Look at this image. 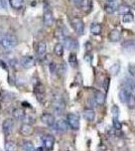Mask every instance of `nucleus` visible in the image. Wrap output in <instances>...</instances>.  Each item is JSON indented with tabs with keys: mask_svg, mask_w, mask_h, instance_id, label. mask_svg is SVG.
<instances>
[{
	"mask_svg": "<svg viewBox=\"0 0 135 151\" xmlns=\"http://www.w3.org/2000/svg\"><path fill=\"white\" fill-rule=\"evenodd\" d=\"M17 43H18V40L12 33H4L0 36V47L6 50L15 47Z\"/></svg>",
	"mask_w": 135,
	"mask_h": 151,
	"instance_id": "1",
	"label": "nucleus"
},
{
	"mask_svg": "<svg viewBox=\"0 0 135 151\" xmlns=\"http://www.w3.org/2000/svg\"><path fill=\"white\" fill-rule=\"evenodd\" d=\"M71 24H72L74 30L78 33L79 35H83L85 31V24L84 21L81 17H78V16H75L71 19Z\"/></svg>",
	"mask_w": 135,
	"mask_h": 151,
	"instance_id": "2",
	"label": "nucleus"
},
{
	"mask_svg": "<svg viewBox=\"0 0 135 151\" xmlns=\"http://www.w3.org/2000/svg\"><path fill=\"white\" fill-rule=\"evenodd\" d=\"M68 124L73 130H79L80 128V118L77 114L75 113H69L67 116Z\"/></svg>",
	"mask_w": 135,
	"mask_h": 151,
	"instance_id": "3",
	"label": "nucleus"
},
{
	"mask_svg": "<svg viewBox=\"0 0 135 151\" xmlns=\"http://www.w3.org/2000/svg\"><path fill=\"white\" fill-rule=\"evenodd\" d=\"M41 142H43V147L48 151H51L55 145V137L51 134H45L41 136Z\"/></svg>",
	"mask_w": 135,
	"mask_h": 151,
	"instance_id": "4",
	"label": "nucleus"
},
{
	"mask_svg": "<svg viewBox=\"0 0 135 151\" xmlns=\"http://www.w3.org/2000/svg\"><path fill=\"white\" fill-rule=\"evenodd\" d=\"M64 47H66L69 50H75L79 47V43L75 38L71 37V36H66L64 38Z\"/></svg>",
	"mask_w": 135,
	"mask_h": 151,
	"instance_id": "5",
	"label": "nucleus"
},
{
	"mask_svg": "<svg viewBox=\"0 0 135 151\" xmlns=\"http://www.w3.org/2000/svg\"><path fill=\"white\" fill-rule=\"evenodd\" d=\"M20 63L24 69H31V68H33L35 65L36 60L32 55H25V57L21 58Z\"/></svg>",
	"mask_w": 135,
	"mask_h": 151,
	"instance_id": "6",
	"label": "nucleus"
},
{
	"mask_svg": "<svg viewBox=\"0 0 135 151\" xmlns=\"http://www.w3.org/2000/svg\"><path fill=\"white\" fill-rule=\"evenodd\" d=\"M14 128V122L12 119H6V120L3 121V124H2V130H3L4 134L6 135H9V134L12 133Z\"/></svg>",
	"mask_w": 135,
	"mask_h": 151,
	"instance_id": "7",
	"label": "nucleus"
},
{
	"mask_svg": "<svg viewBox=\"0 0 135 151\" xmlns=\"http://www.w3.org/2000/svg\"><path fill=\"white\" fill-rule=\"evenodd\" d=\"M65 102L63 101L61 98H56V100H53V109H55L56 113L58 115L63 114V112L65 111Z\"/></svg>",
	"mask_w": 135,
	"mask_h": 151,
	"instance_id": "8",
	"label": "nucleus"
},
{
	"mask_svg": "<svg viewBox=\"0 0 135 151\" xmlns=\"http://www.w3.org/2000/svg\"><path fill=\"white\" fill-rule=\"evenodd\" d=\"M43 22L48 26H50L53 23V11L50 9V7H45V12H43Z\"/></svg>",
	"mask_w": 135,
	"mask_h": 151,
	"instance_id": "9",
	"label": "nucleus"
},
{
	"mask_svg": "<svg viewBox=\"0 0 135 151\" xmlns=\"http://www.w3.org/2000/svg\"><path fill=\"white\" fill-rule=\"evenodd\" d=\"M46 53V43L43 40L40 41L36 45V55L40 60H43Z\"/></svg>",
	"mask_w": 135,
	"mask_h": 151,
	"instance_id": "10",
	"label": "nucleus"
},
{
	"mask_svg": "<svg viewBox=\"0 0 135 151\" xmlns=\"http://www.w3.org/2000/svg\"><path fill=\"white\" fill-rule=\"evenodd\" d=\"M41 121L45 124V125L50 126V127H53V126L56 125V119H55V116L53 114H50V113H45L41 115Z\"/></svg>",
	"mask_w": 135,
	"mask_h": 151,
	"instance_id": "11",
	"label": "nucleus"
},
{
	"mask_svg": "<svg viewBox=\"0 0 135 151\" xmlns=\"http://www.w3.org/2000/svg\"><path fill=\"white\" fill-rule=\"evenodd\" d=\"M35 95H36V99L38 100V102L43 103L45 101V86L41 84H38L35 86Z\"/></svg>",
	"mask_w": 135,
	"mask_h": 151,
	"instance_id": "12",
	"label": "nucleus"
},
{
	"mask_svg": "<svg viewBox=\"0 0 135 151\" xmlns=\"http://www.w3.org/2000/svg\"><path fill=\"white\" fill-rule=\"evenodd\" d=\"M19 132H20L21 135H23V136H29L33 133V127L30 125V124L24 123L20 126Z\"/></svg>",
	"mask_w": 135,
	"mask_h": 151,
	"instance_id": "13",
	"label": "nucleus"
},
{
	"mask_svg": "<svg viewBox=\"0 0 135 151\" xmlns=\"http://www.w3.org/2000/svg\"><path fill=\"white\" fill-rule=\"evenodd\" d=\"M83 116L87 121L89 122H93L95 120V117H96V113L94 111V109L92 108H87L85 109L84 112H83Z\"/></svg>",
	"mask_w": 135,
	"mask_h": 151,
	"instance_id": "14",
	"label": "nucleus"
},
{
	"mask_svg": "<svg viewBox=\"0 0 135 151\" xmlns=\"http://www.w3.org/2000/svg\"><path fill=\"white\" fill-rule=\"evenodd\" d=\"M131 94H132L131 92L128 91L127 89H125V88L121 89L119 91V94H118L120 101H121L123 104H127V101H128V99H129V97H130V95H131Z\"/></svg>",
	"mask_w": 135,
	"mask_h": 151,
	"instance_id": "15",
	"label": "nucleus"
},
{
	"mask_svg": "<svg viewBox=\"0 0 135 151\" xmlns=\"http://www.w3.org/2000/svg\"><path fill=\"white\" fill-rule=\"evenodd\" d=\"M108 38H109L110 41L112 42H117L121 40V32L118 30V29H113L112 31H110L109 35H108Z\"/></svg>",
	"mask_w": 135,
	"mask_h": 151,
	"instance_id": "16",
	"label": "nucleus"
},
{
	"mask_svg": "<svg viewBox=\"0 0 135 151\" xmlns=\"http://www.w3.org/2000/svg\"><path fill=\"white\" fill-rule=\"evenodd\" d=\"M56 129H58L60 132H66V131L68 130L69 124H68V121L64 120V119H60L58 121H56Z\"/></svg>",
	"mask_w": 135,
	"mask_h": 151,
	"instance_id": "17",
	"label": "nucleus"
},
{
	"mask_svg": "<svg viewBox=\"0 0 135 151\" xmlns=\"http://www.w3.org/2000/svg\"><path fill=\"white\" fill-rule=\"evenodd\" d=\"M125 89H127L128 91L131 92L132 94L135 92V81H133L132 79H129V78H126L123 82Z\"/></svg>",
	"mask_w": 135,
	"mask_h": 151,
	"instance_id": "18",
	"label": "nucleus"
},
{
	"mask_svg": "<svg viewBox=\"0 0 135 151\" xmlns=\"http://www.w3.org/2000/svg\"><path fill=\"white\" fill-rule=\"evenodd\" d=\"M90 31L93 35H100L102 33V26L99 23H92L90 26Z\"/></svg>",
	"mask_w": 135,
	"mask_h": 151,
	"instance_id": "19",
	"label": "nucleus"
},
{
	"mask_svg": "<svg viewBox=\"0 0 135 151\" xmlns=\"http://www.w3.org/2000/svg\"><path fill=\"white\" fill-rule=\"evenodd\" d=\"M12 115H13L14 118L17 119V120H22V119L25 118V113H24V111L20 108L13 109V111H12Z\"/></svg>",
	"mask_w": 135,
	"mask_h": 151,
	"instance_id": "20",
	"label": "nucleus"
},
{
	"mask_svg": "<svg viewBox=\"0 0 135 151\" xmlns=\"http://www.w3.org/2000/svg\"><path fill=\"white\" fill-rule=\"evenodd\" d=\"M94 99H95L97 105H103L105 103V99H106V97H105V94H103L102 92H97L94 96Z\"/></svg>",
	"mask_w": 135,
	"mask_h": 151,
	"instance_id": "21",
	"label": "nucleus"
},
{
	"mask_svg": "<svg viewBox=\"0 0 135 151\" xmlns=\"http://www.w3.org/2000/svg\"><path fill=\"white\" fill-rule=\"evenodd\" d=\"M21 146H22L24 151H35V148H34L33 143L29 140L22 141V144H21Z\"/></svg>",
	"mask_w": 135,
	"mask_h": 151,
	"instance_id": "22",
	"label": "nucleus"
},
{
	"mask_svg": "<svg viewBox=\"0 0 135 151\" xmlns=\"http://www.w3.org/2000/svg\"><path fill=\"white\" fill-rule=\"evenodd\" d=\"M4 148H5V151H17V144L14 141L9 140L5 142Z\"/></svg>",
	"mask_w": 135,
	"mask_h": 151,
	"instance_id": "23",
	"label": "nucleus"
},
{
	"mask_svg": "<svg viewBox=\"0 0 135 151\" xmlns=\"http://www.w3.org/2000/svg\"><path fill=\"white\" fill-rule=\"evenodd\" d=\"M123 48L127 50H135V40H130L122 43Z\"/></svg>",
	"mask_w": 135,
	"mask_h": 151,
	"instance_id": "24",
	"label": "nucleus"
},
{
	"mask_svg": "<svg viewBox=\"0 0 135 151\" xmlns=\"http://www.w3.org/2000/svg\"><path fill=\"white\" fill-rule=\"evenodd\" d=\"M10 6L14 9H20L22 8L24 4V0H9Z\"/></svg>",
	"mask_w": 135,
	"mask_h": 151,
	"instance_id": "25",
	"label": "nucleus"
},
{
	"mask_svg": "<svg viewBox=\"0 0 135 151\" xmlns=\"http://www.w3.org/2000/svg\"><path fill=\"white\" fill-rule=\"evenodd\" d=\"M64 50H65V47H64V45H62V43H60V42L56 43L55 45V47H53V52H55V53L58 57H63Z\"/></svg>",
	"mask_w": 135,
	"mask_h": 151,
	"instance_id": "26",
	"label": "nucleus"
},
{
	"mask_svg": "<svg viewBox=\"0 0 135 151\" xmlns=\"http://www.w3.org/2000/svg\"><path fill=\"white\" fill-rule=\"evenodd\" d=\"M117 10H118L119 14L124 15V14L129 13L130 12V6L127 5V4H120V5L118 6V8H117Z\"/></svg>",
	"mask_w": 135,
	"mask_h": 151,
	"instance_id": "27",
	"label": "nucleus"
},
{
	"mask_svg": "<svg viewBox=\"0 0 135 151\" xmlns=\"http://www.w3.org/2000/svg\"><path fill=\"white\" fill-rule=\"evenodd\" d=\"M104 9H105V11H106V13L112 14V13H114V12L116 11L117 8L114 5H113V3H107L106 5H105Z\"/></svg>",
	"mask_w": 135,
	"mask_h": 151,
	"instance_id": "28",
	"label": "nucleus"
},
{
	"mask_svg": "<svg viewBox=\"0 0 135 151\" xmlns=\"http://www.w3.org/2000/svg\"><path fill=\"white\" fill-rule=\"evenodd\" d=\"M122 20H123L124 23H129V22H132V21L134 20V15L132 13H126L123 15V17H122Z\"/></svg>",
	"mask_w": 135,
	"mask_h": 151,
	"instance_id": "29",
	"label": "nucleus"
},
{
	"mask_svg": "<svg viewBox=\"0 0 135 151\" xmlns=\"http://www.w3.org/2000/svg\"><path fill=\"white\" fill-rule=\"evenodd\" d=\"M120 70V65L119 64H114L111 68L109 69V72L111 73V75L113 76H117Z\"/></svg>",
	"mask_w": 135,
	"mask_h": 151,
	"instance_id": "30",
	"label": "nucleus"
},
{
	"mask_svg": "<svg viewBox=\"0 0 135 151\" xmlns=\"http://www.w3.org/2000/svg\"><path fill=\"white\" fill-rule=\"evenodd\" d=\"M69 63H70V65H72L73 67H75V65H77V55H76L75 52H72L70 55V57H69Z\"/></svg>",
	"mask_w": 135,
	"mask_h": 151,
	"instance_id": "31",
	"label": "nucleus"
},
{
	"mask_svg": "<svg viewBox=\"0 0 135 151\" xmlns=\"http://www.w3.org/2000/svg\"><path fill=\"white\" fill-rule=\"evenodd\" d=\"M81 8H83L84 10H86V9L90 10V9L92 8V1H91V0H84Z\"/></svg>",
	"mask_w": 135,
	"mask_h": 151,
	"instance_id": "32",
	"label": "nucleus"
},
{
	"mask_svg": "<svg viewBox=\"0 0 135 151\" xmlns=\"http://www.w3.org/2000/svg\"><path fill=\"white\" fill-rule=\"evenodd\" d=\"M111 112H112L113 118H118V117H119V113H120V110H119L118 106H116V105H114V106H112Z\"/></svg>",
	"mask_w": 135,
	"mask_h": 151,
	"instance_id": "33",
	"label": "nucleus"
},
{
	"mask_svg": "<svg viewBox=\"0 0 135 151\" xmlns=\"http://www.w3.org/2000/svg\"><path fill=\"white\" fill-rule=\"evenodd\" d=\"M127 105H128L129 108H134L135 107V96L133 94L130 95L128 101H127Z\"/></svg>",
	"mask_w": 135,
	"mask_h": 151,
	"instance_id": "34",
	"label": "nucleus"
},
{
	"mask_svg": "<svg viewBox=\"0 0 135 151\" xmlns=\"http://www.w3.org/2000/svg\"><path fill=\"white\" fill-rule=\"evenodd\" d=\"M113 127L116 130H121L122 125L120 123V121L118 120V118H113Z\"/></svg>",
	"mask_w": 135,
	"mask_h": 151,
	"instance_id": "35",
	"label": "nucleus"
},
{
	"mask_svg": "<svg viewBox=\"0 0 135 151\" xmlns=\"http://www.w3.org/2000/svg\"><path fill=\"white\" fill-rule=\"evenodd\" d=\"M70 1L72 2V3L75 6H77V7H79V8H81V6H82L83 1H84V0H70Z\"/></svg>",
	"mask_w": 135,
	"mask_h": 151,
	"instance_id": "36",
	"label": "nucleus"
},
{
	"mask_svg": "<svg viewBox=\"0 0 135 151\" xmlns=\"http://www.w3.org/2000/svg\"><path fill=\"white\" fill-rule=\"evenodd\" d=\"M109 83H110L109 78H106V79H105V81H104V83H103V87H104V90L106 92L108 91V88H109Z\"/></svg>",
	"mask_w": 135,
	"mask_h": 151,
	"instance_id": "37",
	"label": "nucleus"
},
{
	"mask_svg": "<svg viewBox=\"0 0 135 151\" xmlns=\"http://www.w3.org/2000/svg\"><path fill=\"white\" fill-rule=\"evenodd\" d=\"M128 69H129V73L131 74V76L135 77V65H130Z\"/></svg>",
	"mask_w": 135,
	"mask_h": 151,
	"instance_id": "38",
	"label": "nucleus"
},
{
	"mask_svg": "<svg viewBox=\"0 0 135 151\" xmlns=\"http://www.w3.org/2000/svg\"><path fill=\"white\" fill-rule=\"evenodd\" d=\"M50 70H51V74H55L56 70V65L55 63H51V65H50Z\"/></svg>",
	"mask_w": 135,
	"mask_h": 151,
	"instance_id": "39",
	"label": "nucleus"
},
{
	"mask_svg": "<svg viewBox=\"0 0 135 151\" xmlns=\"http://www.w3.org/2000/svg\"><path fill=\"white\" fill-rule=\"evenodd\" d=\"M91 58H92V57H91V55H89V53H87V55H85V60H87L88 63H91Z\"/></svg>",
	"mask_w": 135,
	"mask_h": 151,
	"instance_id": "40",
	"label": "nucleus"
},
{
	"mask_svg": "<svg viewBox=\"0 0 135 151\" xmlns=\"http://www.w3.org/2000/svg\"><path fill=\"white\" fill-rule=\"evenodd\" d=\"M106 1H107V3H114L116 0H106Z\"/></svg>",
	"mask_w": 135,
	"mask_h": 151,
	"instance_id": "41",
	"label": "nucleus"
},
{
	"mask_svg": "<svg viewBox=\"0 0 135 151\" xmlns=\"http://www.w3.org/2000/svg\"><path fill=\"white\" fill-rule=\"evenodd\" d=\"M133 7H134V8H135V3L133 4Z\"/></svg>",
	"mask_w": 135,
	"mask_h": 151,
	"instance_id": "42",
	"label": "nucleus"
}]
</instances>
